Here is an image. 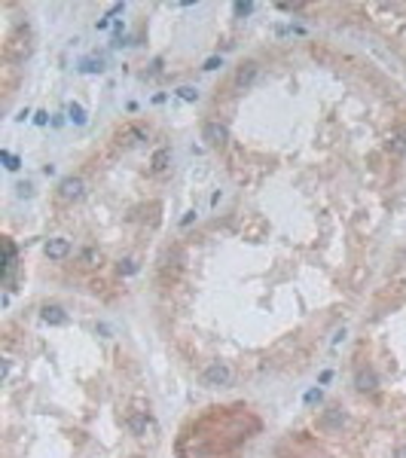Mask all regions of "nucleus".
Here are the masks:
<instances>
[{"mask_svg":"<svg viewBox=\"0 0 406 458\" xmlns=\"http://www.w3.org/2000/svg\"><path fill=\"white\" fill-rule=\"evenodd\" d=\"M229 382H232V367L223 364V360H214V364H208L202 370V385L205 388H226Z\"/></svg>","mask_w":406,"mask_h":458,"instance_id":"1","label":"nucleus"},{"mask_svg":"<svg viewBox=\"0 0 406 458\" xmlns=\"http://www.w3.org/2000/svg\"><path fill=\"white\" fill-rule=\"evenodd\" d=\"M345 413H342V409L339 406H330V409H324V413H321V419H318V428L321 431H327V434H336V431H342L345 428Z\"/></svg>","mask_w":406,"mask_h":458,"instance_id":"2","label":"nucleus"},{"mask_svg":"<svg viewBox=\"0 0 406 458\" xmlns=\"http://www.w3.org/2000/svg\"><path fill=\"white\" fill-rule=\"evenodd\" d=\"M202 141L208 144V147H223V144L229 141V129L223 123H205L202 126Z\"/></svg>","mask_w":406,"mask_h":458,"instance_id":"3","label":"nucleus"},{"mask_svg":"<svg viewBox=\"0 0 406 458\" xmlns=\"http://www.w3.org/2000/svg\"><path fill=\"white\" fill-rule=\"evenodd\" d=\"M58 196L64 199V202H77V199H83L86 196V183H83V177H64L61 183H58Z\"/></svg>","mask_w":406,"mask_h":458,"instance_id":"4","label":"nucleus"},{"mask_svg":"<svg viewBox=\"0 0 406 458\" xmlns=\"http://www.w3.org/2000/svg\"><path fill=\"white\" fill-rule=\"evenodd\" d=\"M354 388L364 391V394H373L379 388V376L370 367H361V370H357V376H354Z\"/></svg>","mask_w":406,"mask_h":458,"instance_id":"5","label":"nucleus"},{"mask_svg":"<svg viewBox=\"0 0 406 458\" xmlns=\"http://www.w3.org/2000/svg\"><path fill=\"white\" fill-rule=\"evenodd\" d=\"M257 77H260V64H257V61H245L242 67L235 70V86L248 89V86H254V83H257Z\"/></svg>","mask_w":406,"mask_h":458,"instance_id":"6","label":"nucleus"},{"mask_svg":"<svg viewBox=\"0 0 406 458\" xmlns=\"http://www.w3.org/2000/svg\"><path fill=\"white\" fill-rule=\"evenodd\" d=\"M40 321L43 324H52V327H64L70 318H67V311L61 305H43L40 308Z\"/></svg>","mask_w":406,"mask_h":458,"instance_id":"7","label":"nucleus"},{"mask_svg":"<svg viewBox=\"0 0 406 458\" xmlns=\"http://www.w3.org/2000/svg\"><path fill=\"white\" fill-rule=\"evenodd\" d=\"M70 254V242H67V238H49V242H46V257H49V260H64Z\"/></svg>","mask_w":406,"mask_h":458,"instance_id":"8","label":"nucleus"},{"mask_svg":"<svg viewBox=\"0 0 406 458\" xmlns=\"http://www.w3.org/2000/svg\"><path fill=\"white\" fill-rule=\"evenodd\" d=\"M129 431L137 434V437H144V434L150 431V416L147 413H132L129 416Z\"/></svg>","mask_w":406,"mask_h":458,"instance_id":"9","label":"nucleus"},{"mask_svg":"<svg viewBox=\"0 0 406 458\" xmlns=\"http://www.w3.org/2000/svg\"><path fill=\"white\" fill-rule=\"evenodd\" d=\"M168 159H171V150H168V147H162V150H156V153H153L150 168H153V171H162V168L168 165Z\"/></svg>","mask_w":406,"mask_h":458,"instance_id":"10","label":"nucleus"},{"mask_svg":"<svg viewBox=\"0 0 406 458\" xmlns=\"http://www.w3.org/2000/svg\"><path fill=\"white\" fill-rule=\"evenodd\" d=\"M80 70H83V74H101V70H104V58H86V61H80Z\"/></svg>","mask_w":406,"mask_h":458,"instance_id":"11","label":"nucleus"},{"mask_svg":"<svg viewBox=\"0 0 406 458\" xmlns=\"http://www.w3.org/2000/svg\"><path fill=\"white\" fill-rule=\"evenodd\" d=\"M67 116H70V123H74V126H86V119H89L80 104H67Z\"/></svg>","mask_w":406,"mask_h":458,"instance_id":"12","label":"nucleus"},{"mask_svg":"<svg viewBox=\"0 0 406 458\" xmlns=\"http://www.w3.org/2000/svg\"><path fill=\"white\" fill-rule=\"evenodd\" d=\"M144 138H147L144 129H126V135H123V141L129 144V147H132V144H137V141H144Z\"/></svg>","mask_w":406,"mask_h":458,"instance_id":"13","label":"nucleus"},{"mask_svg":"<svg viewBox=\"0 0 406 458\" xmlns=\"http://www.w3.org/2000/svg\"><path fill=\"white\" fill-rule=\"evenodd\" d=\"M0 159L6 162V168H9V171H18V156H12L9 150H0Z\"/></svg>","mask_w":406,"mask_h":458,"instance_id":"14","label":"nucleus"},{"mask_svg":"<svg viewBox=\"0 0 406 458\" xmlns=\"http://www.w3.org/2000/svg\"><path fill=\"white\" fill-rule=\"evenodd\" d=\"M177 95H180L183 101H199V92H196L193 86H180V89H177Z\"/></svg>","mask_w":406,"mask_h":458,"instance_id":"15","label":"nucleus"},{"mask_svg":"<svg viewBox=\"0 0 406 458\" xmlns=\"http://www.w3.org/2000/svg\"><path fill=\"white\" fill-rule=\"evenodd\" d=\"M83 266H101V254L98 251H86L83 254Z\"/></svg>","mask_w":406,"mask_h":458,"instance_id":"16","label":"nucleus"},{"mask_svg":"<svg viewBox=\"0 0 406 458\" xmlns=\"http://www.w3.org/2000/svg\"><path fill=\"white\" fill-rule=\"evenodd\" d=\"M321 400H324V391H321V388L305 391V406H315V403H321Z\"/></svg>","mask_w":406,"mask_h":458,"instance_id":"17","label":"nucleus"},{"mask_svg":"<svg viewBox=\"0 0 406 458\" xmlns=\"http://www.w3.org/2000/svg\"><path fill=\"white\" fill-rule=\"evenodd\" d=\"M135 272H137L135 260H123V263H119V275H135Z\"/></svg>","mask_w":406,"mask_h":458,"instance_id":"18","label":"nucleus"},{"mask_svg":"<svg viewBox=\"0 0 406 458\" xmlns=\"http://www.w3.org/2000/svg\"><path fill=\"white\" fill-rule=\"evenodd\" d=\"M391 150H394V153H406V135H397V138L391 141Z\"/></svg>","mask_w":406,"mask_h":458,"instance_id":"19","label":"nucleus"},{"mask_svg":"<svg viewBox=\"0 0 406 458\" xmlns=\"http://www.w3.org/2000/svg\"><path fill=\"white\" fill-rule=\"evenodd\" d=\"M15 189H18V199H31L34 196V186L31 183H18Z\"/></svg>","mask_w":406,"mask_h":458,"instance_id":"20","label":"nucleus"},{"mask_svg":"<svg viewBox=\"0 0 406 458\" xmlns=\"http://www.w3.org/2000/svg\"><path fill=\"white\" fill-rule=\"evenodd\" d=\"M220 64H223V58H217V55H211V58H208V61L202 64V70H217Z\"/></svg>","mask_w":406,"mask_h":458,"instance_id":"21","label":"nucleus"},{"mask_svg":"<svg viewBox=\"0 0 406 458\" xmlns=\"http://www.w3.org/2000/svg\"><path fill=\"white\" fill-rule=\"evenodd\" d=\"M232 9H235V15H248V12H254V3H235Z\"/></svg>","mask_w":406,"mask_h":458,"instance_id":"22","label":"nucleus"},{"mask_svg":"<svg viewBox=\"0 0 406 458\" xmlns=\"http://www.w3.org/2000/svg\"><path fill=\"white\" fill-rule=\"evenodd\" d=\"M34 123H37V126H46V123H49V113H46V110H37V113H34Z\"/></svg>","mask_w":406,"mask_h":458,"instance_id":"23","label":"nucleus"},{"mask_svg":"<svg viewBox=\"0 0 406 458\" xmlns=\"http://www.w3.org/2000/svg\"><path fill=\"white\" fill-rule=\"evenodd\" d=\"M330 379H333V370H324V373H321V376H318V385H327V382H330Z\"/></svg>","mask_w":406,"mask_h":458,"instance_id":"24","label":"nucleus"},{"mask_svg":"<svg viewBox=\"0 0 406 458\" xmlns=\"http://www.w3.org/2000/svg\"><path fill=\"white\" fill-rule=\"evenodd\" d=\"M342 339H345V327H342V330H336V333H333V345H339Z\"/></svg>","mask_w":406,"mask_h":458,"instance_id":"25","label":"nucleus"},{"mask_svg":"<svg viewBox=\"0 0 406 458\" xmlns=\"http://www.w3.org/2000/svg\"><path fill=\"white\" fill-rule=\"evenodd\" d=\"M193 220H196V211H186V217H183V226H189Z\"/></svg>","mask_w":406,"mask_h":458,"instance_id":"26","label":"nucleus"},{"mask_svg":"<svg viewBox=\"0 0 406 458\" xmlns=\"http://www.w3.org/2000/svg\"><path fill=\"white\" fill-rule=\"evenodd\" d=\"M394 458H406V443H403V446H397V449H394Z\"/></svg>","mask_w":406,"mask_h":458,"instance_id":"27","label":"nucleus"},{"mask_svg":"<svg viewBox=\"0 0 406 458\" xmlns=\"http://www.w3.org/2000/svg\"><path fill=\"white\" fill-rule=\"evenodd\" d=\"M107 25H110V15H104V18H98V31H104Z\"/></svg>","mask_w":406,"mask_h":458,"instance_id":"28","label":"nucleus"}]
</instances>
